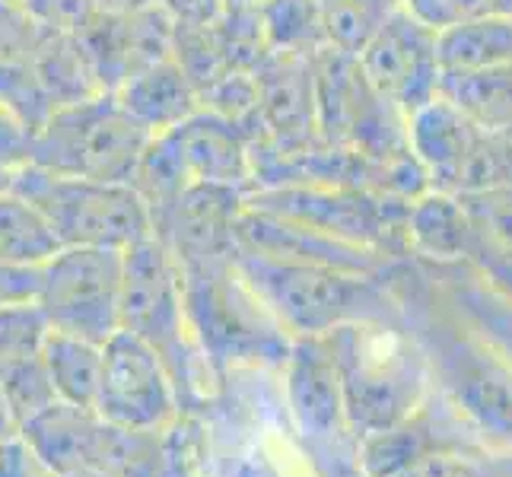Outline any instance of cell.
Returning <instances> with one entry per match:
<instances>
[{
	"label": "cell",
	"mask_w": 512,
	"mask_h": 477,
	"mask_svg": "<svg viewBox=\"0 0 512 477\" xmlns=\"http://www.w3.org/2000/svg\"><path fill=\"white\" fill-rule=\"evenodd\" d=\"M404 328L430 366L433 392L462 414L490 449L512 452V366L436 284L427 264L398 258L385 271Z\"/></svg>",
	"instance_id": "cell-1"
},
{
	"label": "cell",
	"mask_w": 512,
	"mask_h": 477,
	"mask_svg": "<svg viewBox=\"0 0 512 477\" xmlns=\"http://www.w3.org/2000/svg\"><path fill=\"white\" fill-rule=\"evenodd\" d=\"M179 268L194 341L214 376L223 379L239 369L280 373L290 357L293 334L242 277L236 258L214 255L185 261Z\"/></svg>",
	"instance_id": "cell-2"
},
{
	"label": "cell",
	"mask_w": 512,
	"mask_h": 477,
	"mask_svg": "<svg viewBox=\"0 0 512 477\" xmlns=\"http://www.w3.org/2000/svg\"><path fill=\"white\" fill-rule=\"evenodd\" d=\"M325 338L357 439L398 427L433 395L427 357L404 328V318L344 325Z\"/></svg>",
	"instance_id": "cell-3"
},
{
	"label": "cell",
	"mask_w": 512,
	"mask_h": 477,
	"mask_svg": "<svg viewBox=\"0 0 512 477\" xmlns=\"http://www.w3.org/2000/svg\"><path fill=\"white\" fill-rule=\"evenodd\" d=\"M121 331L134 334L160 353L185 414H201L214 401L220 379L207 366L198 341H194L182 268L156 236L125 252Z\"/></svg>",
	"instance_id": "cell-4"
},
{
	"label": "cell",
	"mask_w": 512,
	"mask_h": 477,
	"mask_svg": "<svg viewBox=\"0 0 512 477\" xmlns=\"http://www.w3.org/2000/svg\"><path fill=\"white\" fill-rule=\"evenodd\" d=\"M233 258L293 338H325L344 325L401 318V303L385 274L274 261L252 252H233Z\"/></svg>",
	"instance_id": "cell-5"
},
{
	"label": "cell",
	"mask_w": 512,
	"mask_h": 477,
	"mask_svg": "<svg viewBox=\"0 0 512 477\" xmlns=\"http://www.w3.org/2000/svg\"><path fill=\"white\" fill-rule=\"evenodd\" d=\"M153 131L115 93L61 105L35 128L32 166L93 182L131 185Z\"/></svg>",
	"instance_id": "cell-6"
},
{
	"label": "cell",
	"mask_w": 512,
	"mask_h": 477,
	"mask_svg": "<svg viewBox=\"0 0 512 477\" xmlns=\"http://www.w3.org/2000/svg\"><path fill=\"white\" fill-rule=\"evenodd\" d=\"M13 191L39 207L61 249L128 252L153 236V214L134 185L74 179L29 163L13 172Z\"/></svg>",
	"instance_id": "cell-7"
},
{
	"label": "cell",
	"mask_w": 512,
	"mask_h": 477,
	"mask_svg": "<svg viewBox=\"0 0 512 477\" xmlns=\"http://www.w3.org/2000/svg\"><path fill=\"white\" fill-rule=\"evenodd\" d=\"M245 204L388 258H408L411 201L395 194L360 185H277L249 191Z\"/></svg>",
	"instance_id": "cell-8"
},
{
	"label": "cell",
	"mask_w": 512,
	"mask_h": 477,
	"mask_svg": "<svg viewBox=\"0 0 512 477\" xmlns=\"http://www.w3.org/2000/svg\"><path fill=\"white\" fill-rule=\"evenodd\" d=\"M121 287L125 252L115 249H61L42 264V306L51 331L109 344L121 331Z\"/></svg>",
	"instance_id": "cell-9"
},
{
	"label": "cell",
	"mask_w": 512,
	"mask_h": 477,
	"mask_svg": "<svg viewBox=\"0 0 512 477\" xmlns=\"http://www.w3.org/2000/svg\"><path fill=\"white\" fill-rule=\"evenodd\" d=\"M366 83L404 118L443 96L439 32L398 10L357 55Z\"/></svg>",
	"instance_id": "cell-10"
},
{
	"label": "cell",
	"mask_w": 512,
	"mask_h": 477,
	"mask_svg": "<svg viewBox=\"0 0 512 477\" xmlns=\"http://www.w3.org/2000/svg\"><path fill=\"white\" fill-rule=\"evenodd\" d=\"M96 411L125 430H163L185 414L160 353L128 331L105 344Z\"/></svg>",
	"instance_id": "cell-11"
},
{
	"label": "cell",
	"mask_w": 512,
	"mask_h": 477,
	"mask_svg": "<svg viewBox=\"0 0 512 477\" xmlns=\"http://www.w3.org/2000/svg\"><path fill=\"white\" fill-rule=\"evenodd\" d=\"M458 446H484V443L462 420V414L433 392L423 401V408L414 411L408 420H401L398 427L360 439V465L366 477H398L417 458L439 449H458Z\"/></svg>",
	"instance_id": "cell-12"
},
{
	"label": "cell",
	"mask_w": 512,
	"mask_h": 477,
	"mask_svg": "<svg viewBox=\"0 0 512 477\" xmlns=\"http://www.w3.org/2000/svg\"><path fill=\"white\" fill-rule=\"evenodd\" d=\"M48 26L26 0H0V99L10 102L32 128L48 118V102L35 83V58Z\"/></svg>",
	"instance_id": "cell-13"
},
{
	"label": "cell",
	"mask_w": 512,
	"mask_h": 477,
	"mask_svg": "<svg viewBox=\"0 0 512 477\" xmlns=\"http://www.w3.org/2000/svg\"><path fill=\"white\" fill-rule=\"evenodd\" d=\"M20 433L39 449V455L51 468L58 474H67L74 468L99 465L105 436H109V420L96 408H77V404L55 401L48 411L23 423Z\"/></svg>",
	"instance_id": "cell-14"
},
{
	"label": "cell",
	"mask_w": 512,
	"mask_h": 477,
	"mask_svg": "<svg viewBox=\"0 0 512 477\" xmlns=\"http://www.w3.org/2000/svg\"><path fill=\"white\" fill-rule=\"evenodd\" d=\"M471 223V258L493 287L512 293V185L458 194Z\"/></svg>",
	"instance_id": "cell-15"
},
{
	"label": "cell",
	"mask_w": 512,
	"mask_h": 477,
	"mask_svg": "<svg viewBox=\"0 0 512 477\" xmlns=\"http://www.w3.org/2000/svg\"><path fill=\"white\" fill-rule=\"evenodd\" d=\"M115 96L125 102L153 134H163L201 112V96L194 90L191 77L185 74V67L175 61V55L144 67L140 74L121 83Z\"/></svg>",
	"instance_id": "cell-16"
},
{
	"label": "cell",
	"mask_w": 512,
	"mask_h": 477,
	"mask_svg": "<svg viewBox=\"0 0 512 477\" xmlns=\"http://www.w3.org/2000/svg\"><path fill=\"white\" fill-rule=\"evenodd\" d=\"M408 258L458 264L471 258V223L458 194L427 188L408 207Z\"/></svg>",
	"instance_id": "cell-17"
},
{
	"label": "cell",
	"mask_w": 512,
	"mask_h": 477,
	"mask_svg": "<svg viewBox=\"0 0 512 477\" xmlns=\"http://www.w3.org/2000/svg\"><path fill=\"white\" fill-rule=\"evenodd\" d=\"M427 271L436 277V284L449 293L452 303L462 309L468 322L478 328L512 366V293L493 287L468 261L427 264Z\"/></svg>",
	"instance_id": "cell-18"
},
{
	"label": "cell",
	"mask_w": 512,
	"mask_h": 477,
	"mask_svg": "<svg viewBox=\"0 0 512 477\" xmlns=\"http://www.w3.org/2000/svg\"><path fill=\"white\" fill-rule=\"evenodd\" d=\"M439 64H443V77L481 74V70L512 64V16L443 29Z\"/></svg>",
	"instance_id": "cell-19"
},
{
	"label": "cell",
	"mask_w": 512,
	"mask_h": 477,
	"mask_svg": "<svg viewBox=\"0 0 512 477\" xmlns=\"http://www.w3.org/2000/svg\"><path fill=\"white\" fill-rule=\"evenodd\" d=\"M42 357L61 401L77 404V408H96L102 388V363H105L102 344L51 331L42 347Z\"/></svg>",
	"instance_id": "cell-20"
},
{
	"label": "cell",
	"mask_w": 512,
	"mask_h": 477,
	"mask_svg": "<svg viewBox=\"0 0 512 477\" xmlns=\"http://www.w3.org/2000/svg\"><path fill=\"white\" fill-rule=\"evenodd\" d=\"M61 252V242L39 207L10 188L0 191V261L42 268Z\"/></svg>",
	"instance_id": "cell-21"
},
{
	"label": "cell",
	"mask_w": 512,
	"mask_h": 477,
	"mask_svg": "<svg viewBox=\"0 0 512 477\" xmlns=\"http://www.w3.org/2000/svg\"><path fill=\"white\" fill-rule=\"evenodd\" d=\"M315 4H319L325 42L353 58L401 10V0H315Z\"/></svg>",
	"instance_id": "cell-22"
},
{
	"label": "cell",
	"mask_w": 512,
	"mask_h": 477,
	"mask_svg": "<svg viewBox=\"0 0 512 477\" xmlns=\"http://www.w3.org/2000/svg\"><path fill=\"white\" fill-rule=\"evenodd\" d=\"M0 395H4L13 420L20 423V430L23 423H29L32 417L48 411L55 401H61L42 353L0 360Z\"/></svg>",
	"instance_id": "cell-23"
},
{
	"label": "cell",
	"mask_w": 512,
	"mask_h": 477,
	"mask_svg": "<svg viewBox=\"0 0 512 477\" xmlns=\"http://www.w3.org/2000/svg\"><path fill=\"white\" fill-rule=\"evenodd\" d=\"M398 477H512V452L490 446L439 449L417 458Z\"/></svg>",
	"instance_id": "cell-24"
},
{
	"label": "cell",
	"mask_w": 512,
	"mask_h": 477,
	"mask_svg": "<svg viewBox=\"0 0 512 477\" xmlns=\"http://www.w3.org/2000/svg\"><path fill=\"white\" fill-rule=\"evenodd\" d=\"M51 334V322L39 303L0 306V360L42 353Z\"/></svg>",
	"instance_id": "cell-25"
},
{
	"label": "cell",
	"mask_w": 512,
	"mask_h": 477,
	"mask_svg": "<svg viewBox=\"0 0 512 477\" xmlns=\"http://www.w3.org/2000/svg\"><path fill=\"white\" fill-rule=\"evenodd\" d=\"M401 7L436 32L462 23L512 16V0H401Z\"/></svg>",
	"instance_id": "cell-26"
},
{
	"label": "cell",
	"mask_w": 512,
	"mask_h": 477,
	"mask_svg": "<svg viewBox=\"0 0 512 477\" xmlns=\"http://www.w3.org/2000/svg\"><path fill=\"white\" fill-rule=\"evenodd\" d=\"M32 150H35V128L10 102L0 99V175H13L23 166H29Z\"/></svg>",
	"instance_id": "cell-27"
},
{
	"label": "cell",
	"mask_w": 512,
	"mask_h": 477,
	"mask_svg": "<svg viewBox=\"0 0 512 477\" xmlns=\"http://www.w3.org/2000/svg\"><path fill=\"white\" fill-rule=\"evenodd\" d=\"M0 477H61L23 433L0 443Z\"/></svg>",
	"instance_id": "cell-28"
},
{
	"label": "cell",
	"mask_w": 512,
	"mask_h": 477,
	"mask_svg": "<svg viewBox=\"0 0 512 477\" xmlns=\"http://www.w3.org/2000/svg\"><path fill=\"white\" fill-rule=\"evenodd\" d=\"M39 287H42V268L0 261V306L35 303L39 299Z\"/></svg>",
	"instance_id": "cell-29"
},
{
	"label": "cell",
	"mask_w": 512,
	"mask_h": 477,
	"mask_svg": "<svg viewBox=\"0 0 512 477\" xmlns=\"http://www.w3.org/2000/svg\"><path fill=\"white\" fill-rule=\"evenodd\" d=\"M175 29H210L223 20L226 0H160Z\"/></svg>",
	"instance_id": "cell-30"
},
{
	"label": "cell",
	"mask_w": 512,
	"mask_h": 477,
	"mask_svg": "<svg viewBox=\"0 0 512 477\" xmlns=\"http://www.w3.org/2000/svg\"><path fill=\"white\" fill-rule=\"evenodd\" d=\"M93 4H96L102 13H112V16H128V13L150 10V7L160 4V0H93Z\"/></svg>",
	"instance_id": "cell-31"
},
{
	"label": "cell",
	"mask_w": 512,
	"mask_h": 477,
	"mask_svg": "<svg viewBox=\"0 0 512 477\" xmlns=\"http://www.w3.org/2000/svg\"><path fill=\"white\" fill-rule=\"evenodd\" d=\"M61 477H118L112 471H105V468H96V465H86V468H74V471H67Z\"/></svg>",
	"instance_id": "cell-32"
},
{
	"label": "cell",
	"mask_w": 512,
	"mask_h": 477,
	"mask_svg": "<svg viewBox=\"0 0 512 477\" xmlns=\"http://www.w3.org/2000/svg\"><path fill=\"white\" fill-rule=\"evenodd\" d=\"M10 182H13V175H0V191L10 188Z\"/></svg>",
	"instance_id": "cell-33"
}]
</instances>
